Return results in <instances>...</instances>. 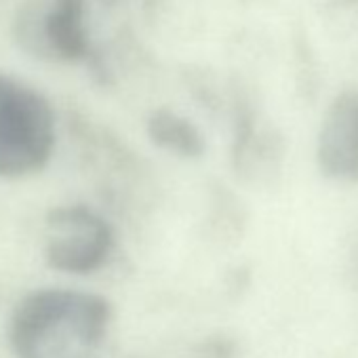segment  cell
Masks as SVG:
<instances>
[{
    "mask_svg": "<svg viewBox=\"0 0 358 358\" xmlns=\"http://www.w3.org/2000/svg\"><path fill=\"white\" fill-rule=\"evenodd\" d=\"M110 320L112 308L101 295L47 287L17 301L7 339L15 358H72L93 350Z\"/></svg>",
    "mask_w": 358,
    "mask_h": 358,
    "instance_id": "cell-1",
    "label": "cell"
},
{
    "mask_svg": "<svg viewBox=\"0 0 358 358\" xmlns=\"http://www.w3.org/2000/svg\"><path fill=\"white\" fill-rule=\"evenodd\" d=\"M57 145L51 101L32 85L0 72V177L24 179L41 173Z\"/></svg>",
    "mask_w": 358,
    "mask_h": 358,
    "instance_id": "cell-2",
    "label": "cell"
},
{
    "mask_svg": "<svg viewBox=\"0 0 358 358\" xmlns=\"http://www.w3.org/2000/svg\"><path fill=\"white\" fill-rule=\"evenodd\" d=\"M85 9V0H22L13 24L15 38L41 59H85L89 55Z\"/></svg>",
    "mask_w": 358,
    "mask_h": 358,
    "instance_id": "cell-3",
    "label": "cell"
},
{
    "mask_svg": "<svg viewBox=\"0 0 358 358\" xmlns=\"http://www.w3.org/2000/svg\"><path fill=\"white\" fill-rule=\"evenodd\" d=\"M45 257L53 270L93 274L106 266L114 249L110 224L87 205L57 207L47 217Z\"/></svg>",
    "mask_w": 358,
    "mask_h": 358,
    "instance_id": "cell-4",
    "label": "cell"
},
{
    "mask_svg": "<svg viewBox=\"0 0 358 358\" xmlns=\"http://www.w3.org/2000/svg\"><path fill=\"white\" fill-rule=\"evenodd\" d=\"M318 166L337 182H358V95H339L320 127Z\"/></svg>",
    "mask_w": 358,
    "mask_h": 358,
    "instance_id": "cell-5",
    "label": "cell"
},
{
    "mask_svg": "<svg viewBox=\"0 0 358 358\" xmlns=\"http://www.w3.org/2000/svg\"><path fill=\"white\" fill-rule=\"evenodd\" d=\"M150 135L160 148L179 156H201L205 150L199 129L173 112H156L150 118Z\"/></svg>",
    "mask_w": 358,
    "mask_h": 358,
    "instance_id": "cell-6",
    "label": "cell"
},
{
    "mask_svg": "<svg viewBox=\"0 0 358 358\" xmlns=\"http://www.w3.org/2000/svg\"><path fill=\"white\" fill-rule=\"evenodd\" d=\"M354 274H356V280H358V247L354 251Z\"/></svg>",
    "mask_w": 358,
    "mask_h": 358,
    "instance_id": "cell-7",
    "label": "cell"
}]
</instances>
